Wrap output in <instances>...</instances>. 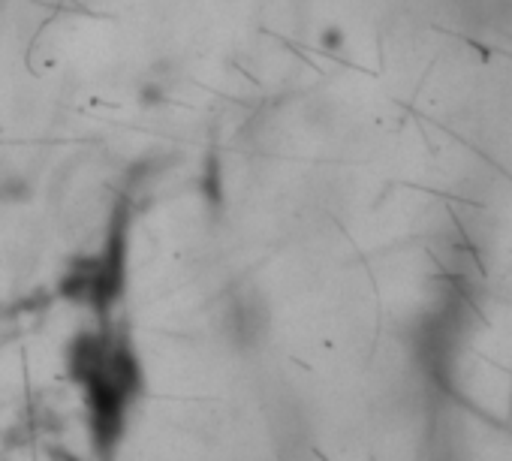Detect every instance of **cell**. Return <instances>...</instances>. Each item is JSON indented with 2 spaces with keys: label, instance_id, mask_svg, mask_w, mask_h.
<instances>
[{
  "label": "cell",
  "instance_id": "cell-1",
  "mask_svg": "<svg viewBox=\"0 0 512 461\" xmlns=\"http://www.w3.org/2000/svg\"><path fill=\"white\" fill-rule=\"evenodd\" d=\"M76 377L85 386L91 416L97 425V440L112 443L121 431V419L127 413V401L133 398V377L124 350H109L100 341L79 350L76 359Z\"/></svg>",
  "mask_w": 512,
  "mask_h": 461
}]
</instances>
